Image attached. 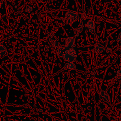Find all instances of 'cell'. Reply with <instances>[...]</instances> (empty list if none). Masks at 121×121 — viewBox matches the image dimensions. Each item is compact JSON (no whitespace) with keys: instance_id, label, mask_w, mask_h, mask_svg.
Segmentation results:
<instances>
[{"instance_id":"obj_1","label":"cell","mask_w":121,"mask_h":121,"mask_svg":"<svg viewBox=\"0 0 121 121\" xmlns=\"http://www.w3.org/2000/svg\"><path fill=\"white\" fill-rule=\"evenodd\" d=\"M65 55H63V58L66 62H73L74 61L76 58L77 57L76 51L74 49H70L65 51Z\"/></svg>"},{"instance_id":"obj_3","label":"cell","mask_w":121,"mask_h":121,"mask_svg":"<svg viewBox=\"0 0 121 121\" xmlns=\"http://www.w3.org/2000/svg\"><path fill=\"white\" fill-rule=\"evenodd\" d=\"M74 46V39L72 37H69L66 40V46H64V48L68 49L70 47H73Z\"/></svg>"},{"instance_id":"obj_4","label":"cell","mask_w":121,"mask_h":121,"mask_svg":"<svg viewBox=\"0 0 121 121\" xmlns=\"http://www.w3.org/2000/svg\"><path fill=\"white\" fill-rule=\"evenodd\" d=\"M87 27L91 33H95V24L93 20H89L87 22Z\"/></svg>"},{"instance_id":"obj_11","label":"cell","mask_w":121,"mask_h":121,"mask_svg":"<svg viewBox=\"0 0 121 121\" xmlns=\"http://www.w3.org/2000/svg\"><path fill=\"white\" fill-rule=\"evenodd\" d=\"M26 10L27 12H30L33 10V8H32L31 6H28V7H27V8H26Z\"/></svg>"},{"instance_id":"obj_6","label":"cell","mask_w":121,"mask_h":121,"mask_svg":"<svg viewBox=\"0 0 121 121\" xmlns=\"http://www.w3.org/2000/svg\"><path fill=\"white\" fill-rule=\"evenodd\" d=\"M104 50V47H103L102 45H100V44H98V45H97L96 46L94 51L95 52L99 53H100V52H102Z\"/></svg>"},{"instance_id":"obj_7","label":"cell","mask_w":121,"mask_h":121,"mask_svg":"<svg viewBox=\"0 0 121 121\" xmlns=\"http://www.w3.org/2000/svg\"><path fill=\"white\" fill-rule=\"evenodd\" d=\"M65 68L68 69H71V70H74L76 68L75 65L73 62H69L68 64L65 65Z\"/></svg>"},{"instance_id":"obj_13","label":"cell","mask_w":121,"mask_h":121,"mask_svg":"<svg viewBox=\"0 0 121 121\" xmlns=\"http://www.w3.org/2000/svg\"><path fill=\"white\" fill-rule=\"evenodd\" d=\"M39 111H40V112H42V111H43V110H41V109H39Z\"/></svg>"},{"instance_id":"obj_12","label":"cell","mask_w":121,"mask_h":121,"mask_svg":"<svg viewBox=\"0 0 121 121\" xmlns=\"http://www.w3.org/2000/svg\"><path fill=\"white\" fill-rule=\"evenodd\" d=\"M117 41L118 42H121V32L119 33V36H118V39H117Z\"/></svg>"},{"instance_id":"obj_9","label":"cell","mask_w":121,"mask_h":121,"mask_svg":"<svg viewBox=\"0 0 121 121\" xmlns=\"http://www.w3.org/2000/svg\"><path fill=\"white\" fill-rule=\"evenodd\" d=\"M57 53L58 55H59V56H63V55H65L64 54L63 51L62 49L61 48L58 49L57 51Z\"/></svg>"},{"instance_id":"obj_5","label":"cell","mask_w":121,"mask_h":121,"mask_svg":"<svg viewBox=\"0 0 121 121\" xmlns=\"http://www.w3.org/2000/svg\"><path fill=\"white\" fill-rule=\"evenodd\" d=\"M100 97H101L102 99L104 101H106V102H109L110 99H109V96H108L107 93L106 91H100Z\"/></svg>"},{"instance_id":"obj_8","label":"cell","mask_w":121,"mask_h":121,"mask_svg":"<svg viewBox=\"0 0 121 121\" xmlns=\"http://www.w3.org/2000/svg\"><path fill=\"white\" fill-rule=\"evenodd\" d=\"M5 53V55L7 54V50H6L5 47H4V46L1 45V57H3L4 56V53Z\"/></svg>"},{"instance_id":"obj_10","label":"cell","mask_w":121,"mask_h":121,"mask_svg":"<svg viewBox=\"0 0 121 121\" xmlns=\"http://www.w3.org/2000/svg\"><path fill=\"white\" fill-rule=\"evenodd\" d=\"M53 45L54 48H58L59 46V43L58 41H54L53 43Z\"/></svg>"},{"instance_id":"obj_2","label":"cell","mask_w":121,"mask_h":121,"mask_svg":"<svg viewBox=\"0 0 121 121\" xmlns=\"http://www.w3.org/2000/svg\"><path fill=\"white\" fill-rule=\"evenodd\" d=\"M66 16L68 19V23L76 21L78 19V15L77 13L73 11H68L66 14Z\"/></svg>"}]
</instances>
